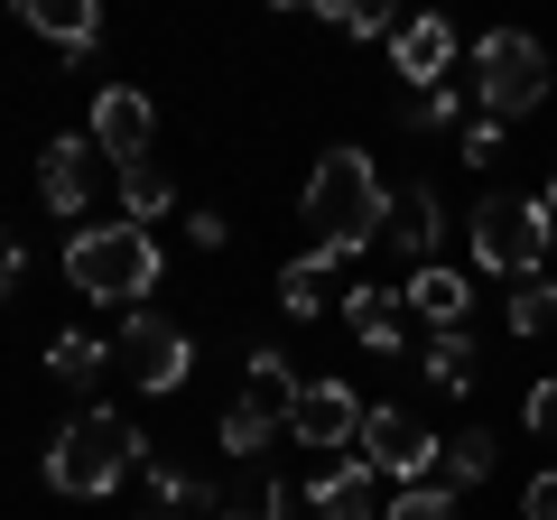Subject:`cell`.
I'll use <instances>...</instances> for the list:
<instances>
[{"instance_id": "1", "label": "cell", "mask_w": 557, "mask_h": 520, "mask_svg": "<svg viewBox=\"0 0 557 520\" xmlns=\"http://www.w3.org/2000/svg\"><path fill=\"white\" fill-rule=\"evenodd\" d=\"M307 223H317V251L354 260L372 233H391V186L362 149H325L317 177H307Z\"/></svg>"}, {"instance_id": "2", "label": "cell", "mask_w": 557, "mask_h": 520, "mask_svg": "<svg viewBox=\"0 0 557 520\" xmlns=\"http://www.w3.org/2000/svg\"><path fill=\"white\" fill-rule=\"evenodd\" d=\"M139 465H149V437H139L121 409H84V419L57 428V446H47V483H57V493H75V502L112 493V483L139 474Z\"/></svg>"}, {"instance_id": "3", "label": "cell", "mask_w": 557, "mask_h": 520, "mask_svg": "<svg viewBox=\"0 0 557 520\" xmlns=\"http://www.w3.org/2000/svg\"><path fill=\"white\" fill-rule=\"evenodd\" d=\"M65 280L102 307H131V298L159 288V242L139 233V223H94V233L65 242Z\"/></svg>"}, {"instance_id": "4", "label": "cell", "mask_w": 557, "mask_h": 520, "mask_svg": "<svg viewBox=\"0 0 557 520\" xmlns=\"http://www.w3.org/2000/svg\"><path fill=\"white\" fill-rule=\"evenodd\" d=\"M474 94H483V112H493V121L539 112V102H548V47L520 38V28H493V38L474 47Z\"/></svg>"}, {"instance_id": "5", "label": "cell", "mask_w": 557, "mask_h": 520, "mask_svg": "<svg viewBox=\"0 0 557 520\" xmlns=\"http://www.w3.org/2000/svg\"><path fill=\"white\" fill-rule=\"evenodd\" d=\"M474 260L502 270V280H539V260H548V196H483Z\"/></svg>"}, {"instance_id": "6", "label": "cell", "mask_w": 557, "mask_h": 520, "mask_svg": "<svg viewBox=\"0 0 557 520\" xmlns=\"http://www.w3.org/2000/svg\"><path fill=\"white\" fill-rule=\"evenodd\" d=\"M112 354L131 362V381H139V391H177V381L196 372V344H186V325H177V317H131Z\"/></svg>"}, {"instance_id": "7", "label": "cell", "mask_w": 557, "mask_h": 520, "mask_svg": "<svg viewBox=\"0 0 557 520\" xmlns=\"http://www.w3.org/2000/svg\"><path fill=\"white\" fill-rule=\"evenodd\" d=\"M446 456V437H428V428L409 419V409H372L362 419V465L391 483H428V465Z\"/></svg>"}, {"instance_id": "8", "label": "cell", "mask_w": 557, "mask_h": 520, "mask_svg": "<svg viewBox=\"0 0 557 520\" xmlns=\"http://www.w3.org/2000/svg\"><path fill=\"white\" fill-rule=\"evenodd\" d=\"M149 140H159V112H149V94H131V84H102L94 94V149L112 168H139L149 159Z\"/></svg>"}, {"instance_id": "9", "label": "cell", "mask_w": 557, "mask_h": 520, "mask_svg": "<svg viewBox=\"0 0 557 520\" xmlns=\"http://www.w3.org/2000/svg\"><path fill=\"white\" fill-rule=\"evenodd\" d=\"M102 168H112V159H102L94 140H47V159H38V196L57 205V214H84V205L102 196ZM112 177H121V168H112Z\"/></svg>"}, {"instance_id": "10", "label": "cell", "mask_w": 557, "mask_h": 520, "mask_svg": "<svg viewBox=\"0 0 557 520\" xmlns=\"http://www.w3.org/2000/svg\"><path fill=\"white\" fill-rule=\"evenodd\" d=\"M362 419H372V409H354L344 381H307L298 409H288V437L298 446H344V437H362Z\"/></svg>"}, {"instance_id": "11", "label": "cell", "mask_w": 557, "mask_h": 520, "mask_svg": "<svg viewBox=\"0 0 557 520\" xmlns=\"http://www.w3.org/2000/svg\"><path fill=\"white\" fill-rule=\"evenodd\" d=\"M307 511H317V520H391V511H381V493H372V465H325V474L317 483H307Z\"/></svg>"}, {"instance_id": "12", "label": "cell", "mask_w": 557, "mask_h": 520, "mask_svg": "<svg viewBox=\"0 0 557 520\" xmlns=\"http://www.w3.org/2000/svg\"><path fill=\"white\" fill-rule=\"evenodd\" d=\"M391 57H399V75H409L418 94H437V75L456 65V28H446V20H399L391 28Z\"/></svg>"}, {"instance_id": "13", "label": "cell", "mask_w": 557, "mask_h": 520, "mask_svg": "<svg viewBox=\"0 0 557 520\" xmlns=\"http://www.w3.org/2000/svg\"><path fill=\"white\" fill-rule=\"evenodd\" d=\"M437 233H446V205L428 196V186H418V196H399V205H391V242H399V251L418 260V270H428V260H437Z\"/></svg>"}, {"instance_id": "14", "label": "cell", "mask_w": 557, "mask_h": 520, "mask_svg": "<svg viewBox=\"0 0 557 520\" xmlns=\"http://www.w3.org/2000/svg\"><path fill=\"white\" fill-rule=\"evenodd\" d=\"M20 20L38 28V38H57V47H94L102 38V10H94V0H28Z\"/></svg>"}, {"instance_id": "15", "label": "cell", "mask_w": 557, "mask_h": 520, "mask_svg": "<svg viewBox=\"0 0 557 520\" xmlns=\"http://www.w3.org/2000/svg\"><path fill=\"white\" fill-rule=\"evenodd\" d=\"M399 298H409L418 317L437 325V335H446V325H465V280H456V270H437V260H428V270H418V280L399 288Z\"/></svg>"}, {"instance_id": "16", "label": "cell", "mask_w": 557, "mask_h": 520, "mask_svg": "<svg viewBox=\"0 0 557 520\" xmlns=\"http://www.w3.org/2000/svg\"><path fill=\"white\" fill-rule=\"evenodd\" d=\"M112 186H121V214H131L139 233H149V223H159L168 205H177V186H168V168H149V159H139V168H121Z\"/></svg>"}, {"instance_id": "17", "label": "cell", "mask_w": 557, "mask_h": 520, "mask_svg": "<svg viewBox=\"0 0 557 520\" xmlns=\"http://www.w3.org/2000/svg\"><path fill=\"white\" fill-rule=\"evenodd\" d=\"M344 317H354V335L372 344V354H399V298H391V288H354Z\"/></svg>"}, {"instance_id": "18", "label": "cell", "mask_w": 557, "mask_h": 520, "mask_svg": "<svg viewBox=\"0 0 557 520\" xmlns=\"http://www.w3.org/2000/svg\"><path fill=\"white\" fill-rule=\"evenodd\" d=\"M102 362H112V344H102V335H57V344H47V372L75 381V391H84V381H102Z\"/></svg>"}, {"instance_id": "19", "label": "cell", "mask_w": 557, "mask_h": 520, "mask_svg": "<svg viewBox=\"0 0 557 520\" xmlns=\"http://www.w3.org/2000/svg\"><path fill=\"white\" fill-rule=\"evenodd\" d=\"M325 270H335V260H325V251H298V260H288V270H278V307H288V317H317V288H325Z\"/></svg>"}, {"instance_id": "20", "label": "cell", "mask_w": 557, "mask_h": 520, "mask_svg": "<svg viewBox=\"0 0 557 520\" xmlns=\"http://www.w3.org/2000/svg\"><path fill=\"white\" fill-rule=\"evenodd\" d=\"M270 437H278V409H260V400H233V409H223V456H260Z\"/></svg>"}, {"instance_id": "21", "label": "cell", "mask_w": 557, "mask_h": 520, "mask_svg": "<svg viewBox=\"0 0 557 520\" xmlns=\"http://www.w3.org/2000/svg\"><path fill=\"white\" fill-rule=\"evenodd\" d=\"M428 381H437V391H465V381H474V335H465V325H446V335L428 344Z\"/></svg>"}, {"instance_id": "22", "label": "cell", "mask_w": 557, "mask_h": 520, "mask_svg": "<svg viewBox=\"0 0 557 520\" xmlns=\"http://www.w3.org/2000/svg\"><path fill=\"white\" fill-rule=\"evenodd\" d=\"M483 474H493V437H483V428H465V437H446V483L465 493V483H483Z\"/></svg>"}, {"instance_id": "23", "label": "cell", "mask_w": 557, "mask_h": 520, "mask_svg": "<svg viewBox=\"0 0 557 520\" xmlns=\"http://www.w3.org/2000/svg\"><path fill=\"white\" fill-rule=\"evenodd\" d=\"M557 325V280H520V298H511V335H548Z\"/></svg>"}, {"instance_id": "24", "label": "cell", "mask_w": 557, "mask_h": 520, "mask_svg": "<svg viewBox=\"0 0 557 520\" xmlns=\"http://www.w3.org/2000/svg\"><path fill=\"white\" fill-rule=\"evenodd\" d=\"M149 493H159V511H196L205 483L186 474V465H149ZM205 511H214V502H205Z\"/></svg>"}, {"instance_id": "25", "label": "cell", "mask_w": 557, "mask_h": 520, "mask_svg": "<svg viewBox=\"0 0 557 520\" xmlns=\"http://www.w3.org/2000/svg\"><path fill=\"white\" fill-rule=\"evenodd\" d=\"M391 520H456V483H409L391 502Z\"/></svg>"}, {"instance_id": "26", "label": "cell", "mask_w": 557, "mask_h": 520, "mask_svg": "<svg viewBox=\"0 0 557 520\" xmlns=\"http://www.w3.org/2000/svg\"><path fill=\"white\" fill-rule=\"evenodd\" d=\"M409 131H465V102L446 94V84L437 94H409Z\"/></svg>"}, {"instance_id": "27", "label": "cell", "mask_w": 557, "mask_h": 520, "mask_svg": "<svg viewBox=\"0 0 557 520\" xmlns=\"http://www.w3.org/2000/svg\"><path fill=\"white\" fill-rule=\"evenodd\" d=\"M456 159H474V168H493V159H502V121H493V112H474V121L456 131Z\"/></svg>"}, {"instance_id": "28", "label": "cell", "mask_w": 557, "mask_h": 520, "mask_svg": "<svg viewBox=\"0 0 557 520\" xmlns=\"http://www.w3.org/2000/svg\"><path fill=\"white\" fill-rule=\"evenodd\" d=\"M325 28H344V38H381L391 20H381L372 0H325Z\"/></svg>"}, {"instance_id": "29", "label": "cell", "mask_w": 557, "mask_h": 520, "mask_svg": "<svg viewBox=\"0 0 557 520\" xmlns=\"http://www.w3.org/2000/svg\"><path fill=\"white\" fill-rule=\"evenodd\" d=\"M520 419H530V437H548V446H557V372L530 391V409H520Z\"/></svg>"}, {"instance_id": "30", "label": "cell", "mask_w": 557, "mask_h": 520, "mask_svg": "<svg viewBox=\"0 0 557 520\" xmlns=\"http://www.w3.org/2000/svg\"><path fill=\"white\" fill-rule=\"evenodd\" d=\"M520 520H557V465H548V474H530V493H520Z\"/></svg>"}, {"instance_id": "31", "label": "cell", "mask_w": 557, "mask_h": 520, "mask_svg": "<svg viewBox=\"0 0 557 520\" xmlns=\"http://www.w3.org/2000/svg\"><path fill=\"white\" fill-rule=\"evenodd\" d=\"M223 233H233L223 214H186V242H196V251H223Z\"/></svg>"}, {"instance_id": "32", "label": "cell", "mask_w": 557, "mask_h": 520, "mask_svg": "<svg viewBox=\"0 0 557 520\" xmlns=\"http://www.w3.org/2000/svg\"><path fill=\"white\" fill-rule=\"evenodd\" d=\"M205 520H251V511H205Z\"/></svg>"}, {"instance_id": "33", "label": "cell", "mask_w": 557, "mask_h": 520, "mask_svg": "<svg viewBox=\"0 0 557 520\" xmlns=\"http://www.w3.org/2000/svg\"><path fill=\"white\" fill-rule=\"evenodd\" d=\"M139 520H186V511H139Z\"/></svg>"}, {"instance_id": "34", "label": "cell", "mask_w": 557, "mask_h": 520, "mask_svg": "<svg viewBox=\"0 0 557 520\" xmlns=\"http://www.w3.org/2000/svg\"><path fill=\"white\" fill-rule=\"evenodd\" d=\"M548 214H557V177H548Z\"/></svg>"}]
</instances>
